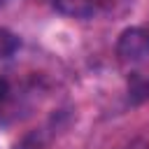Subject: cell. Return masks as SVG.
I'll use <instances>...</instances> for the list:
<instances>
[{
  "label": "cell",
  "instance_id": "1",
  "mask_svg": "<svg viewBox=\"0 0 149 149\" xmlns=\"http://www.w3.org/2000/svg\"><path fill=\"white\" fill-rule=\"evenodd\" d=\"M116 54L121 61H142L149 56V28H126L116 40Z\"/></svg>",
  "mask_w": 149,
  "mask_h": 149
},
{
  "label": "cell",
  "instance_id": "2",
  "mask_svg": "<svg viewBox=\"0 0 149 149\" xmlns=\"http://www.w3.org/2000/svg\"><path fill=\"white\" fill-rule=\"evenodd\" d=\"M128 98H130V102H147L149 100V68L130 72V77H128Z\"/></svg>",
  "mask_w": 149,
  "mask_h": 149
},
{
  "label": "cell",
  "instance_id": "3",
  "mask_svg": "<svg viewBox=\"0 0 149 149\" xmlns=\"http://www.w3.org/2000/svg\"><path fill=\"white\" fill-rule=\"evenodd\" d=\"M54 5L72 16H88L95 7V0H54Z\"/></svg>",
  "mask_w": 149,
  "mask_h": 149
},
{
  "label": "cell",
  "instance_id": "4",
  "mask_svg": "<svg viewBox=\"0 0 149 149\" xmlns=\"http://www.w3.org/2000/svg\"><path fill=\"white\" fill-rule=\"evenodd\" d=\"M16 47H19V37H16L14 33H9V30L0 28V58H5V56H9V54H14V51H16Z\"/></svg>",
  "mask_w": 149,
  "mask_h": 149
},
{
  "label": "cell",
  "instance_id": "5",
  "mask_svg": "<svg viewBox=\"0 0 149 149\" xmlns=\"http://www.w3.org/2000/svg\"><path fill=\"white\" fill-rule=\"evenodd\" d=\"M123 149H149V142L137 140V142H130V144H128V147H123Z\"/></svg>",
  "mask_w": 149,
  "mask_h": 149
},
{
  "label": "cell",
  "instance_id": "6",
  "mask_svg": "<svg viewBox=\"0 0 149 149\" xmlns=\"http://www.w3.org/2000/svg\"><path fill=\"white\" fill-rule=\"evenodd\" d=\"M5 95H7V81H5V79H0V102L5 100Z\"/></svg>",
  "mask_w": 149,
  "mask_h": 149
},
{
  "label": "cell",
  "instance_id": "7",
  "mask_svg": "<svg viewBox=\"0 0 149 149\" xmlns=\"http://www.w3.org/2000/svg\"><path fill=\"white\" fill-rule=\"evenodd\" d=\"M5 2H9V0H0V5H5Z\"/></svg>",
  "mask_w": 149,
  "mask_h": 149
}]
</instances>
